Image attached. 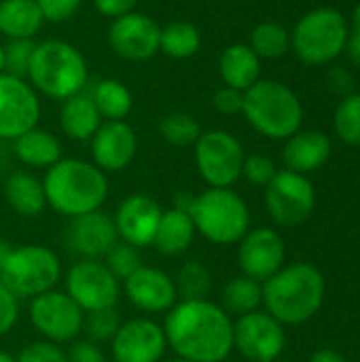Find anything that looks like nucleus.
<instances>
[{"label":"nucleus","instance_id":"37998d69","mask_svg":"<svg viewBox=\"0 0 360 362\" xmlns=\"http://www.w3.org/2000/svg\"><path fill=\"white\" fill-rule=\"evenodd\" d=\"M19 320V299L0 282V337L8 335Z\"/></svg>","mask_w":360,"mask_h":362},{"label":"nucleus","instance_id":"393cba45","mask_svg":"<svg viewBox=\"0 0 360 362\" xmlns=\"http://www.w3.org/2000/svg\"><path fill=\"white\" fill-rule=\"evenodd\" d=\"M62 142L55 134L42 127H32L13 140V155L19 163L36 170H49L62 159Z\"/></svg>","mask_w":360,"mask_h":362},{"label":"nucleus","instance_id":"7c9ffc66","mask_svg":"<svg viewBox=\"0 0 360 362\" xmlns=\"http://www.w3.org/2000/svg\"><path fill=\"white\" fill-rule=\"evenodd\" d=\"M229 316H246L250 312H257L259 305H263V291L261 284L246 278L238 276L231 278L223 291H221V303H219Z\"/></svg>","mask_w":360,"mask_h":362},{"label":"nucleus","instance_id":"5fc2aeb1","mask_svg":"<svg viewBox=\"0 0 360 362\" xmlns=\"http://www.w3.org/2000/svg\"><path fill=\"white\" fill-rule=\"evenodd\" d=\"M259 362H276V361H259Z\"/></svg>","mask_w":360,"mask_h":362},{"label":"nucleus","instance_id":"09e8293b","mask_svg":"<svg viewBox=\"0 0 360 362\" xmlns=\"http://www.w3.org/2000/svg\"><path fill=\"white\" fill-rule=\"evenodd\" d=\"M11 250H13V246H11L6 240L0 238V272H2V267H4V263H6V259H8V255H11Z\"/></svg>","mask_w":360,"mask_h":362},{"label":"nucleus","instance_id":"58836bf2","mask_svg":"<svg viewBox=\"0 0 360 362\" xmlns=\"http://www.w3.org/2000/svg\"><path fill=\"white\" fill-rule=\"evenodd\" d=\"M276 174H278V168H276V163H274L272 157L261 155V153L246 155L244 168H242V178H246L250 185H255V187H267Z\"/></svg>","mask_w":360,"mask_h":362},{"label":"nucleus","instance_id":"a211bd4d","mask_svg":"<svg viewBox=\"0 0 360 362\" xmlns=\"http://www.w3.org/2000/svg\"><path fill=\"white\" fill-rule=\"evenodd\" d=\"M168 348L163 327L153 318H134L121 322L110 341L115 362H161Z\"/></svg>","mask_w":360,"mask_h":362},{"label":"nucleus","instance_id":"bb28decb","mask_svg":"<svg viewBox=\"0 0 360 362\" xmlns=\"http://www.w3.org/2000/svg\"><path fill=\"white\" fill-rule=\"evenodd\" d=\"M4 199L21 216H38L47 206L42 180L25 170H15L6 176Z\"/></svg>","mask_w":360,"mask_h":362},{"label":"nucleus","instance_id":"a19ab883","mask_svg":"<svg viewBox=\"0 0 360 362\" xmlns=\"http://www.w3.org/2000/svg\"><path fill=\"white\" fill-rule=\"evenodd\" d=\"M42 19L49 23H64L76 15L83 0H36Z\"/></svg>","mask_w":360,"mask_h":362},{"label":"nucleus","instance_id":"dca6fc26","mask_svg":"<svg viewBox=\"0 0 360 362\" xmlns=\"http://www.w3.org/2000/svg\"><path fill=\"white\" fill-rule=\"evenodd\" d=\"M286 246L282 235L269 227L248 229L238 242V267L242 276L263 284L284 267Z\"/></svg>","mask_w":360,"mask_h":362},{"label":"nucleus","instance_id":"f704fd0d","mask_svg":"<svg viewBox=\"0 0 360 362\" xmlns=\"http://www.w3.org/2000/svg\"><path fill=\"white\" fill-rule=\"evenodd\" d=\"M333 127L337 138L348 146H360V93H348L335 108Z\"/></svg>","mask_w":360,"mask_h":362},{"label":"nucleus","instance_id":"f257e3e1","mask_svg":"<svg viewBox=\"0 0 360 362\" xmlns=\"http://www.w3.org/2000/svg\"><path fill=\"white\" fill-rule=\"evenodd\" d=\"M168 346L189 362H223L233 352V320L210 299L178 301L163 322Z\"/></svg>","mask_w":360,"mask_h":362},{"label":"nucleus","instance_id":"423d86ee","mask_svg":"<svg viewBox=\"0 0 360 362\" xmlns=\"http://www.w3.org/2000/svg\"><path fill=\"white\" fill-rule=\"evenodd\" d=\"M187 214L195 225V233L216 246L238 244L250 229V210L233 189L208 187L193 195Z\"/></svg>","mask_w":360,"mask_h":362},{"label":"nucleus","instance_id":"1a4fd4ad","mask_svg":"<svg viewBox=\"0 0 360 362\" xmlns=\"http://www.w3.org/2000/svg\"><path fill=\"white\" fill-rule=\"evenodd\" d=\"M195 168L208 187L231 189L242 178L244 168V146L242 142L225 129L202 132L193 144Z\"/></svg>","mask_w":360,"mask_h":362},{"label":"nucleus","instance_id":"4468645a","mask_svg":"<svg viewBox=\"0 0 360 362\" xmlns=\"http://www.w3.org/2000/svg\"><path fill=\"white\" fill-rule=\"evenodd\" d=\"M286 348V331L267 312H250L233 322V350L252 362L276 361Z\"/></svg>","mask_w":360,"mask_h":362},{"label":"nucleus","instance_id":"de8ad7c7","mask_svg":"<svg viewBox=\"0 0 360 362\" xmlns=\"http://www.w3.org/2000/svg\"><path fill=\"white\" fill-rule=\"evenodd\" d=\"M346 51L350 53V57L360 64V34L356 32H350V38H348V47H346Z\"/></svg>","mask_w":360,"mask_h":362},{"label":"nucleus","instance_id":"c9c22d12","mask_svg":"<svg viewBox=\"0 0 360 362\" xmlns=\"http://www.w3.org/2000/svg\"><path fill=\"white\" fill-rule=\"evenodd\" d=\"M119 327H121V316H119V312L115 308L87 312L85 320H83L85 339H89V341H93L98 346L106 344V341H112Z\"/></svg>","mask_w":360,"mask_h":362},{"label":"nucleus","instance_id":"3c124183","mask_svg":"<svg viewBox=\"0 0 360 362\" xmlns=\"http://www.w3.org/2000/svg\"><path fill=\"white\" fill-rule=\"evenodd\" d=\"M0 362H17L15 356H11V354H6V352H2L0 350Z\"/></svg>","mask_w":360,"mask_h":362},{"label":"nucleus","instance_id":"b1692460","mask_svg":"<svg viewBox=\"0 0 360 362\" xmlns=\"http://www.w3.org/2000/svg\"><path fill=\"white\" fill-rule=\"evenodd\" d=\"M100 125H102V117L87 89L62 102L59 127L70 140L89 142Z\"/></svg>","mask_w":360,"mask_h":362},{"label":"nucleus","instance_id":"603ef678","mask_svg":"<svg viewBox=\"0 0 360 362\" xmlns=\"http://www.w3.org/2000/svg\"><path fill=\"white\" fill-rule=\"evenodd\" d=\"M4 72V55H2V45H0V74Z\"/></svg>","mask_w":360,"mask_h":362},{"label":"nucleus","instance_id":"f03ea898","mask_svg":"<svg viewBox=\"0 0 360 362\" xmlns=\"http://www.w3.org/2000/svg\"><path fill=\"white\" fill-rule=\"evenodd\" d=\"M263 305L280 325L297 327L312 320L325 303V276L312 263L284 265L261 284Z\"/></svg>","mask_w":360,"mask_h":362},{"label":"nucleus","instance_id":"4c0bfd02","mask_svg":"<svg viewBox=\"0 0 360 362\" xmlns=\"http://www.w3.org/2000/svg\"><path fill=\"white\" fill-rule=\"evenodd\" d=\"M36 42L34 40H6L2 45V55H4V72L13 76L25 78L32 53H34Z\"/></svg>","mask_w":360,"mask_h":362},{"label":"nucleus","instance_id":"c85d7f7f","mask_svg":"<svg viewBox=\"0 0 360 362\" xmlns=\"http://www.w3.org/2000/svg\"><path fill=\"white\" fill-rule=\"evenodd\" d=\"M89 95L102 117V121H125L134 108V95L129 87L117 78H102L91 89Z\"/></svg>","mask_w":360,"mask_h":362},{"label":"nucleus","instance_id":"2f4dec72","mask_svg":"<svg viewBox=\"0 0 360 362\" xmlns=\"http://www.w3.org/2000/svg\"><path fill=\"white\" fill-rule=\"evenodd\" d=\"M248 47L263 59H278L291 51V32L278 21H261L252 28Z\"/></svg>","mask_w":360,"mask_h":362},{"label":"nucleus","instance_id":"f8f14e48","mask_svg":"<svg viewBox=\"0 0 360 362\" xmlns=\"http://www.w3.org/2000/svg\"><path fill=\"white\" fill-rule=\"evenodd\" d=\"M28 316L32 327L57 346L72 344L83 333L85 312L64 291H49L30 301Z\"/></svg>","mask_w":360,"mask_h":362},{"label":"nucleus","instance_id":"f3484780","mask_svg":"<svg viewBox=\"0 0 360 362\" xmlns=\"http://www.w3.org/2000/svg\"><path fill=\"white\" fill-rule=\"evenodd\" d=\"M119 242L112 216L102 210L87 212L68 221L64 229V248L76 259H104Z\"/></svg>","mask_w":360,"mask_h":362},{"label":"nucleus","instance_id":"2eb2a0df","mask_svg":"<svg viewBox=\"0 0 360 362\" xmlns=\"http://www.w3.org/2000/svg\"><path fill=\"white\" fill-rule=\"evenodd\" d=\"M161 25L146 13L132 11L110 21L108 45L121 59L146 62L159 53Z\"/></svg>","mask_w":360,"mask_h":362},{"label":"nucleus","instance_id":"c03bdc74","mask_svg":"<svg viewBox=\"0 0 360 362\" xmlns=\"http://www.w3.org/2000/svg\"><path fill=\"white\" fill-rule=\"evenodd\" d=\"M66 356L68 362H106L104 350L89 339H74Z\"/></svg>","mask_w":360,"mask_h":362},{"label":"nucleus","instance_id":"6ab92c4d","mask_svg":"<svg viewBox=\"0 0 360 362\" xmlns=\"http://www.w3.org/2000/svg\"><path fill=\"white\" fill-rule=\"evenodd\" d=\"M161 214H163V208L151 195L134 193L125 197L112 216L119 240L134 248L153 246Z\"/></svg>","mask_w":360,"mask_h":362},{"label":"nucleus","instance_id":"a18cd8bd","mask_svg":"<svg viewBox=\"0 0 360 362\" xmlns=\"http://www.w3.org/2000/svg\"><path fill=\"white\" fill-rule=\"evenodd\" d=\"M136 6H138V0H93V8L102 17H108L110 21L136 11Z\"/></svg>","mask_w":360,"mask_h":362},{"label":"nucleus","instance_id":"cd10ccee","mask_svg":"<svg viewBox=\"0 0 360 362\" xmlns=\"http://www.w3.org/2000/svg\"><path fill=\"white\" fill-rule=\"evenodd\" d=\"M193 238H195V225L191 216L178 208H170V210H163L161 214L153 246L163 257H178L185 250H189V246L193 244Z\"/></svg>","mask_w":360,"mask_h":362},{"label":"nucleus","instance_id":"9b49d317","mask_svg":"<svg viewBox=\"0 0 360 362\" xmlns=\"http://www.w3.org/2000/svg\"><path fill=\"white\" fill-rule=\"evenodd\" d=\"M66 293L87 314L115 308L121 297V282L100 259H79L66 272Z\"/></svg>","mask_w":360,"mask_h":362},{"label":"nucleus","instance_id":"a878e982","mask_svg":"<svg viewBox=\"0 0 360 362\" xmlns=\"http://www.w3.org/2000/svg\"><path fill=\"white\" fill-rule=\"evenodd\" d=\"M42 23L36 0H0V34L6 40H34Z\"/></svg>","mask_w":360,"mask_h":362},{"label":"nucleus","instance_id":"c756f323","mask_svg":"<svg viewBox=\"0 0 360 362\" xmlns=\"http://www.w3.org/2000/svg\"><path fill=\"white\" fill-rule=\"evenodd\" d=\"M202 49V32L191 21H170L159 32V53L172 59H189Z\"/></svg>","mask_w":360,"mask_h":362},{"label":"nucleus","instance_id":"864d4df0","mask_svg":"<svg viewBox=\"0 0 360 362\" xmlns=\"http://www.w3.org/2000/svg\"><path fill=\"white\" fill-rule=\"evenodd\" d=\"M161 362H189V361H185V358H178V356H176V358H170V361H161Z\"/></svg>","mask_w":360,"mask_h":362},{"label":"nucleus","instance_id":"412c9836","mask_svg":"<svg viewBox=\"0 0 360 362\" xmlns=\"http://www.w3.org/2000/svg\"><path fill=\"white\" fill-rule=\"evenodd\" d=\"M91 144V163L104 174L125 170L138 153V136L127 121H102Z\"/></svg>","mask_w":360,"mask_h":362},{"label":"nucleus","instance_id":"20e7f679","mask_svg":"<svg viewBox=\"0 0 360 362\" xmlns=\"http://www.w3.org/2000/svg\"><path fill=\"white\" fill-rule=\"evenodd\" d=\"M25 78L38 95L64 102L87 89L89 66L76 45L47 38L36 42Z\"/></svg>","mask_w":360,"mask_h":362},{"label":"nucleus","instance_id":"4be33fe9","mask_svg":"<svg viewBox=\"0 0 360 362\" xmlns=\"http://www.w3.org/2000/svg\"><path fill=\"white\" fill-rule=\"evenodd\" d=\"M333 153L331 138L320 129H299L284 140L282 159L286 170L297 174H312L320 170Z\"/></svg>","mask_w":360,"mask_h":362},{"label":"nucleus","instance_id":"7ed1b4c3","mask_svg":"<svg viewBox=\"0 0 360 362\" xmlns=\"http://www.w3.org/2000/svg\"><path fill=\"white\" fill-rule=\"evenodd\" d=\"M42 189L47 206L57 214L74 218L95 212L108 197V178L91 161L79 157H62L45 172Z\"/></svg>","mask_w":360,"mask_h":362},{"label":"nucleus","instance_id":"5701e85b","mask_svg":"<svg viewBox=\"0 0 360 362\" xmlns=\"http://www.w3.org/2000/svg\"><path fill=\"white\" fill-rule=\"evenodd\" d=\"M219 72L223 85L248 91L261 78V57L248 47V42H233L223 49L219 57Z\"/></svg>","mask_w":360,"mask_h":362},{"label":"nucleus","instance_id":"8fccbe9b","mask_svg":"<svg viewBox=\"0 0 360 362\" xmlns=\"http://www.w3.org/2000/svg\"><path fill=\"white\" fill-rule=\"evenodd\" d=\"M350 30L360 34V2L354 6V11H352V28Z\"/></svg>","mask_w":360,"mask_h":362},{"label":"nucleus","instance_id":"e433bc0d","mask_svg":"<svg viewBox=\"0 0 360 362\" xmlns=\"http://www.w3.org/2000/svg\"><path fill=\"white\" fill-rule=\"evenodd\" d=\"M104 265L110 269V274L123 282L127 280L134 272H138L142 267V255H140V248H134L125 242H117L110 252L104 257Z\"/></svg>","mask_w":360,"mask_h":362},{"label":"nucleus","instance_id":"aec40b11","mask_svg":"<svg viewBox=\"0 0 360 362\" xmlns=\"http://www.w3.org/2000/svg\"><path fill=\"white\" fill-rule=\"evenodd\" d=\"M123 293L127 301L144 314H168L178 303L174 278L163 269L146 265L123 280Z\"/></svg>","mask_w":360,"mask_h":362},{"label":"nucleus","instance_id":"49530a36","mask_svg":"<svg viewBox=\"0 0 360 362\" xmlns=\"http://www.w3.org/2000/svg\"><path fill=\"white\" fill-rule=\"evenodd\" d=\"M310 362H346V358H344L339 352L325 348V350H318V352H314V354L310 356Z\"/></svg>","mask_w":360,"mask_h":362},{"label":"nucleus","instance_id":"6e6552de","mask_svg":"<svg viewBox=\"0 0 360 362\" xmlns=\"http://www.w3.org/2000/svg\"><path fill=\"white\" fill-rule=\"evenodd\" d=\"M62 278L59 257L40 244H25L13 248L2 272L0 282L17 299H34L55 288Z\"/></svg>","mask_w":360,"mask_h":362},{"label":"nucleus","instance_id":"39448f33","mask_svg":"<svg viewBox=\"0 0 360 362\" xmlns=\"http://www.w3.org/2000/svg\"><path fill=\"white\" fill-rule=\"evenodd\" d=\"M242 115L263 138L286 140L301 129L303 104L289 85L274 78H259L244 91Z\"/></svg>","mask_w":360,"mask_h":362},{"label":"nucleus","instance_id":"ddd939ff","mask_svg":"<svg viewBox=\"0 0 360 362\" xmlns=\"http://www.w3.org/2000/svg\"><path fill=\"white\" fill-rule=\"evenodd\" d=\"M40 95L28 83V78L0 74V140L13 142L21 134L38 127L40 121Z\"/></svg>","mask_w":360,"mask_h":362},{"label":"nucleus","instance_id":"79ce46f5","mask_svg":"<svg viewBox=\"0 0 360 362\" xmlns=\"http://www.w3.org/2000/svg\"><path fill=\"white\" fill-rule=\"evenodd\" d=\"M212 106L216 112L233 117V115H242V106H244V91H238L233 87L223 85L221 89L214 91L212 95Z\"/></svg>","mask_w":360,"mask_h":362},{"label":"nucleus","instance_id":"ea45409f","mask_svg":"<svg viewBox=\"0 0 360 362\" xmlns=\"http://www.w3.org/2000/svg\"><path fill=\"white\" fill-rule=\"evenodd\" d=\"M15 358L17 362H68V356L62 350V346L47 339L25 344Z\"/></svg>","mask_w":360,"mask_h":362},{"label":"nucleus","instance_id":"0eeeda50","mask_svg":"<svg viewBox=\"0 0 360 362\" xmlns=\"http://www.w3.org/2000/svg\"><path fill=\"white\" fill-rule=\"evenodd\" d=\"M350 21L333 6H318L301 15L291 32V49L308 66L333 64L346 53Z\"/></svg>","mask_w":360,"mask_h":362},{"label":"nucleus","instance_id":"473e14b6","mask_svg":"<svg viewBox=\"0 0 360 362\" xmlns=\"http://www.w3.org/2000/svg\"><path fill=\"white\" fill-rule=\"evenodd\" d=\"M176 295L180 301H197V299H208L212 291V274L210 269L197 261H185L174 278Z\"/></svg>","mask_w":360,"mask_h":362},{"label":"nucleus","instance_id":"72a5a7b5","mask_svg":"<svg viewBox=\"0 0 360 362\" xmlns=\"http://www.w3.org/2000/svg\"><path fill=\"white\" fill-rule=\"evenodd\" d=\"M159 134L168 144L185 148V146H193L197 142V138L202 136V125L189 112H172L161 119Z\"/></svg>","mask_w":360,"mask_h":362},{"label":"nucleus","instance_id":"9d476101","mask_svg":"<svg viewBox=\"0 0 360 362\" xmlns=\"http://www.w3.org/2000/svg\"><path fill=\"white\" fill-rule=\"evenodd\" d=\"M265 208L280 227H299L316 208V189L306 174L278 170L265 187Z\"/></svg>","mask_w":360,"mask_h":362}]
</instances>
